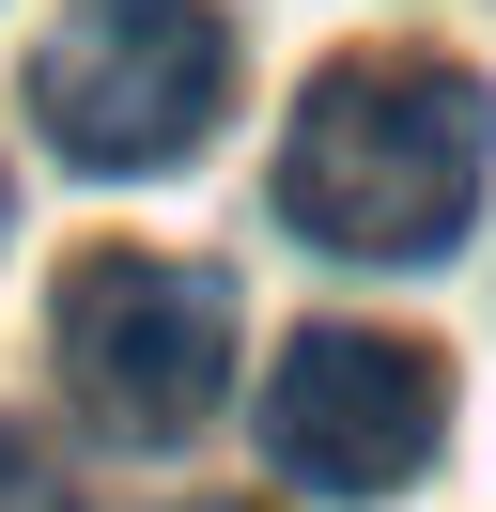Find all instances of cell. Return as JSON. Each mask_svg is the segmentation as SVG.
I'll return each instance as SVG.
<instances>
[{
	"label": "cell",
	"instance_id": "6da1fadb",
	"mask_svg": "<svg viewBox=\"0 0 496 512\" xmlns=\"http://www.w3.org/2000/svg\"><path fill=\"white\" fill-rule=\"evenodd\" d=\"M496 109L450 47H341L279 125V218L341 264H434L481 218Z\"/></svg>",
	"mask_w": 496,
	"mask_h": 512
},
{
	"label": "cell",
	"instance_id": "277c9868",
	"mask_svg": "<svg viewBox=\"0 0 496 512\" xmlns=\"http://www.w3.org/2000/svg\"><path fill=\"white\" fill-rule=\"evenodd\" d=\"M450 435V373L388 326H310L264 373V466L310 497H403Z\"/></svg>",
	"mask_w": 496,
	"mask_h": 512
},
{
	"label": "cell",
	"instance_id": "3957f363",
	"mask_svg": "<svg viewBox=\"0 0 496 512\" xmlns=\"http://www.w3.org/2000/svg\"><path fill=\"white\" fill-rule=\"evenodd\" d=\"M47 357H62V388H78L93 435L171 450L217 404V373H233V280L217 264H171V249H78L62 295H47Z\"/></svg>",
	"mask_w": 496,
	"mask_h": 512
},
{
	"label": "cell",
	"instance_id": "7a4b0ae2",
	"mask_svg": "<svg viewBox=\"0 0 496 512\" xmlns=\"http://www.w3.org/2000/svg\"><path fill=\"white\" fill-rule=\"evenodd\" d=\"M233 109V16L217 0H62L31 47V125L78 171H171Z\"/></svg>",
	"mask_w": 496,
	"mask_h": 512
}]
</instances>
